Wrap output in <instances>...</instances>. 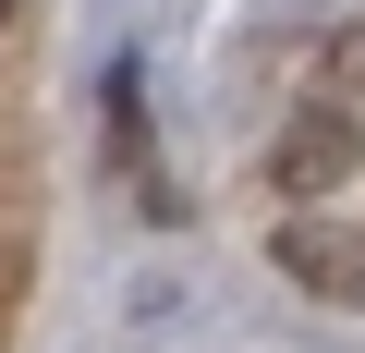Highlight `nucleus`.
<instances>
[{"label": "nucleus", "mask_w": 365, "mask_h": 353, "mask_svg": "<svg viewBox=\"0 0 365 353\" xmlns=\"http://www.w3.org/2000/svg\"><path fill=\"white\" fill-rule=\"evenodd\" d=\"M268 256H280V280H304L317 305H353V317H365V232H353V220L292 208V220L268 232Z\"/></svg>", "instance_id": "obj_1"}, {"label": "nucleus", "mask_w": 365, "mask_h": 353, "mask_svg": "<svg viewBox=\"0 0 365 353\" xmlns=\"http://www.w3.org/2000/svg\"><path fill=\"white\" fill-rule=\"evenodd\" d=\"M353 158H365V134H353V110H341V98H304V110L280 122V158H268V170H280V195H292V208H317V195L341 183Z\"/></svg>", "instance_id": "obj_2"}, {"label": "nucleus", "mask_w": 365, "mask_h": 353, "mask_svg": "<svg viewBox=\"0 0 365 353\" xmlns=\"http://www.w3.org/2000/svg\"><path fill=\"white\" fill-rule=\"evenodd\" d=\"M0 25H13V0H0Z\"/></svg>", "instance_id": "obj_3"}]
</instances>
